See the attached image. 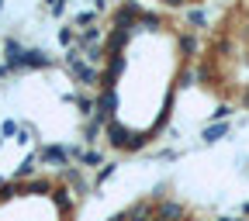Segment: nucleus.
Wrapping results in <instances>:
<instances>
[{
  "label": "nucleus",
  "instance_id": "nucleus-9",
  "mask_svg": "<svg viewBox=\"0 0 249 221\" xmlns=\"http://www.w3.org/2000/svg\"><path fill=\"white\" fill-rule=\"evenodd\" d=\"M225 135H229V121H214V124H208V128L201 132L204 142H218V138H225Z\"/></svg>",
  "mask_w": 249,
  "mask_h": 221
},
{
  "label": "nucleus",
  "instance_id": "nucleus-2",
  "mask_svg": "<svg viewBox=\"0 0 249 221\" xmlns=\"http://www.w3.org/2000/svg\"><path fill=\"white\" fill-rule=\"evenodd\" d=\"M38 163H45V166H55V170H66L70 166V152H66V145H42L38 149Z\"/></svg>",
  "mask_w": 249,
  "mask_h": 221
},
{
  "label": "nucleus",
  "instance_id": "nucleus-6",
  "mask_svg": "<svg viewBox=\"0 0 249 221\" xmlns=\"http://www.w3.org/2000/svg\"><path fill=\"white\" fill-rule=\"evenodd\" d=\"M156 218H160V221H183L187 211L177 201H156Z\"/></svg>",
  "mask_w": 249,
  "mask_h": 221
},
{
  "label": "nucleus",
  "instance_id": "nucleus-7",
  "mask_svg": "<svg viewBox=\"0 0 249 221\" xmlns=\"http://www.w3.org/2000/svg\"><path fill=\"white\" fill-rule=\"evenodd\" d=\"M35 170H38V152H28L24 159L18 163V170L11 173V180H14V183H21V180H31V176H35Z\"/></svg>",
  "mask_w": 249,
  "mask_h": 221
},
{
  "label": "nucleus",
  "instance_id": "nucleus-18",
  "mask_svg": "<svg viewBox=\"0 0 249 221\" xmlns=\"http://www.w3.org/2000/svg\"><path fill=\"white\" fill-rule=\"evenodd\" d=\"M18 128H21V124H18L14 118H7L4 124H0V135H18Z\"/></svg>",
  "mask_w": 249,
  "mask_h": 221
},
{
  "label": "nucleus",
  "instance_id": "nucleus-26",
  "mask_svg": "<svg viewBox=\"0 0 249 221\" xmlns=\"http://www.w3.org/2000/svg\"><path fill=\"white\" fill-rule=\"evenodd\" d=\"M0 11H4V0H0Z\"/></svg>",
  "mask_w": 249,
  "mask_h": 221
},
{
  "label": "nucleus",
  "instance_id": "nucleus-19",
  "mask_svg": "<svg viewBox=\"0 0 249 221\" xmlns=\"http://www.w3.org/2000/svg\"><path fill=\"white\" fill-rule=\"evenodd\" d=\"M14 138H18V145H28V142H31V128H28V124H21Z\"/></svg>",
  "mask_w": 249,
  "mask_h": 221
},
{
  "label": "nucleus",
  "instance_id": "nucleus-23",
  "mask_svg": "<svg viewBox=\"0 0 249 221\" xmlns=\"http://www.w3.org/2000/svg\"><path fill=\"white\" fill-rule=\"evenodd\" d=\"M4 76H11V69L4 66V62H0V80H4Z\"/></svg>",
  "mask_w": 249,
  "mask_h": 221
},
{
  "label": "nucleus",
  "instance_id": "nucleus-11",
  "mask_svg": "<svg viewBox=\"0 0 249 221\" xmlns=\"http://www.w3.org/2000/svg\"><path fill=\"white\" fill-rule=\"evenodd\" d=\"M101 132H104V124H101L97 118H90V121L83 124V138H87V142H97V135H101Z\"/></svg>",
  "mask_w": 249,
  "mask_h": 221
},
{
  "label": "nucleus",
  "instance_id": "nucleus-14",
  "mask_svg": "<svg viewBox=\"0 0 249 221\" xmlns=\"http://www.w3.org/2000/svg\"><path fill=\"white\" fill-rule=\"evenodd\" d=\"M180 52L191 59V55L197 52V38H194V35H180Z\"/></svg>",
  "mask_w": 249,
  "mask_h": 221
},
{
  "label": "nucleus",
  "instance_id": "nucleus-27",
  "mask_svg": "<svg viewBox=\"0 0 249 221\" xmlns=\"http://www.w3.org/2000/svg\"><path fill=\"white\" fill-rule=\"evenodd\" d=\"M0 149H4V138H0Z\"/></svg>",
  "mask_w": 249,
  "mask_h": 221
},
{
  "label": "nucleus",
  "instance_id": "nucleus-8",
  "mask_svg": "<svg viewBox=\"0 0 249 221\" xmlns=\"http://www.w3.org/2000/svg\"><path fill=\"white\" fill-rule=\"evenodd\" d=\"M49 197L55 201V207H59L62 214H70L73 204H76V201H73V190H66V187H52V194H49Z\"/></svg>",
  "mask_w": 249,
  "mask_h": 221
},
{
  "label": "nucleus",
  "instance_id": "nucleus-1",
  "mask_svg": "<svg viewBox=\"0 0 249 221\" xmlns=\"http://www.w3.org/2000/svg\"><path fill=\"white\" fill-rule=\"evenodd\" d=\"M104 135H107V142L114 145V149H124V152H135V149H142L149 138L145 135H132L124 124H118V121H107L104 124Z\"/></svg>",
  "mask_w": 249,
  "mask_h": 221
},
{
  "label": "nucleus",
  "instance_id": "nucleus-12",
  "mask_svg": "<svg viewBox=\"0 0 249 221\" xmlns=\"http://www.w3.org/2000/svg\"><path fill=\"white\" fill-rule=\"evenodd\" d=\"M59 45H62V49H73V45H76V28H73V24L59 28Z\"/></svg>",
  "mask_w": 249,
  "mask_h": 221
},
{
  "label": "nucleus",
  "instance_id": "nucleus-22",
  "mask_svg": "<svg viewBox=\"0 0 249 221\" xmlns=\"http://www.w3.org/2000/svg\"><path fill=\"white\" fill-rule=\"evenodd\" d=\"M160 4H163V7H183L187 0H160Z\"/></svg>",
  "mask_w": 249,
  "mask_h": 221
},
{
  "label": "nucleus",
  "instance_id": "nucleus-15",
  "mask_svg": "<svg viewBox=\"0 0 249 221\" xmlns=\"http://www.w3.org/2000/svg\"><path fill=\"white\" fill-rule=\"evenodd\" d=\"M114 170H118V166H114V163H104V166H101V170H97V180H93V183H97V187H104V183H107V180H111V176H114Z\"/></svg>",
  "mask_w": 249,
  "mask_h": 221
},
{
  "label": "nucleus",
  "instance_id": "nucleus-24",
  "mask_svg": "<svg viewBox=\"0 0 249 221\" xmlns=\"http://www.w3.org/2000/svg\"><path fill=\"white\" fill-rule=\"evenodd\" d=\"M242 214H249V201H246V204H242Z\"/></svg>",
  "mask_w": 249,
  "mask_h": 221
},
{
  "label": "nucleus",
  "instance_id": "nucleus-21",
  "mask_svg": "<svg viewBox=\"0 0 249 221\" xmlns=\"http://www.w3.org/2000/svg\"><path fill=\"white\" fill-rule=\"evenodd\" d=\"M229 114H232V107H218V111H214V114H211V118H214V121H225V118H229Z\"/></svg>",
  "mask_w": 249,
  "mask_h": 221
},
{
  "label": "nucleus",
  "instance_id": "nucleus-20",
  "mask_svg": "<svg viewBox=\"0 0 249 221\" xmlns=\"http://www.w3.org/2000/svg\"><path fill=\"white\" fill-rule=\"evenodd\" d=\"M49 14L52 17H62V14H66V0H55V4L49 7Z\"/></svg>",
  "mask_w": 249,
  "mask_h": 221
},
{
  "label": "nucleus",
  "instance_id": "nucleus-13",
  "mask_svg": "<svg viewBox=\"0 0 249 221\" xmlns=\"http://www.w3.org/2000/svg\"><path fill=\"white\" fill-rule=\"evenodd\" d=\"M83 166H104V155L97 152V149H83V159H80Z\"/></svg>",
  "mask_w": 249,
  "mask_h": 221
},
{
  "label": "nucleus",
  "instance_id": "nucleus-29",
  "mask_svg": "<svg viewBox=\"0 0 249 221\" xmlns=\"http://www.w3.org/2000/svg\"><path fill=\"white\" fill-rule=\"evenodd\" d=\"M183 221H194V218H183Z\"/></svg>",
  "mask_w": 249,
  "mask_h": 221
},
{
  "label": "nucleus",
  "instance_id": "nucleus-10",
  "mask_svg": "<svg viewBox=\"0 0 249 221\" xmlns=\"http://www.w3.org/2000/svg\"><path fill=\"white\" fill-rule=\"evenodd\" d=\"M93 107H97V101H93V97H87V93H76V111H80L83 118H93Z\"/></svg>",
  "mask_w": 249,
  "mask_h": 221
},
{
  "label": "nucleus",
  "instance_id": "nucleus-25",
  "mask_svg": "<svg viewBox=\"0 0 249 221\" xmlns=\"http://www.w3.org/2000/svg\"><path fill=\"white\" fill-rule=\"evenodd\" d=\"M218 221H239V218H218Z\"/></svg>",
  "mask_w": 249,
  "mask_h": 221
},
{
  "label": "nucleus",
  "instance_id": "nucleus-16",
  "mask_svg": "<svg viewBox=\"0 0 249 221\" xmlns=\"http://www.w3.org/2000/svg\"><path fill=\"white\" fill-rule=\"evenodd\" d=\"M93 17H97L93 11H83V14H76V17H73V28H80V31H83V28H90V24H93Z\"/></svg>",
  "mask_w": 249,
  "mask_h": 221
},
{
  "label": "nucleus",
  "instance_id": "nucleus-4",
  "mask_svg": "<svg viewBox=\"0 0 249 221\" xmlns=\"http://www.w3.org/2000/svg\"><path fill=\"white\" fill-rule=\"evenodd\" d=\"M52 55L49 52H42V49H24V55H21V69H49L52 66Z\"/></svg>",
  "mask_w": 249,
  "mask_h": 221
},
{
  "label": "nucleus",
  "instance_id": "nucleus-17",
  "mask_svg": "<svg viewBox=\"0 0 249 221\" xmlns=\"http://www.w3.org/2000/svg\"><path fill=\"white\" fill-rule=\"evenodd\" d=\"M187 21H191L194 28H204V24H208V17H204V11H197V7H194L191 14H187Z\"/></svg>",
  "mask_w": 249,
  "mask_h": 221
},
{
  "label": "nucleus",
  "instance_id": "nucleus-5",
  "mask_svg": "<svg viewBox=\"0 0 249 221\" xmlns=\"http://www.w3.org/2000/svg\"><path fill=\"white\" fill-rule=\"evenodd\" d=\"M4 55H7V59H4V66H7L11 73H24V69H21L24 45H18V38H7V42H4Z\"/></svg>",
  "mask_w": 249,
  "mask_h": 221
},
{
  "label": "nucleus",
  "instance_id": "nucleus-3",
  "mask_svg": "<svg viewBox=\"0 0 249 221\" xmlns=\"http://www.w3.org/2000/svg\"><path fill=\"white\" fill-rule=\"evenodd\" d=\"M59 176H62V183H70V187H73V194H76V197H87V194H90V183H87V176H83L80 166L59 170Z\"/></svg>",
  "mask_w": 249,
  "mask_h": 221
},
{
  "label": "nucleus",
  "instance_id": "nucleus-28",
  "mask_svg": "<svg viewBox=\"0 0 249 221\" xmlns=\"http://www.w3.org/2000/svg\"><path fill=\"white\" fill-rule=\"evenodd\" d=\"M52 4H55V0H49V7H52Z\"/></svg>",
  "mask_w": 249,
  "mask_h": 221
}]
</instances>
